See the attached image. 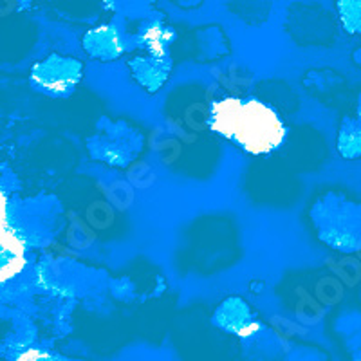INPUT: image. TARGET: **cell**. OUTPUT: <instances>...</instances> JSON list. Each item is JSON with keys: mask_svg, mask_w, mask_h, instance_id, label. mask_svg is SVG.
Here are the masks:
<instances>
[{"mask_svg": "<svg viewBox=\"0 0 361 361\" xmlns=\"http://www.w3.org/2000/svg\"><path fill=\"white\" fill-rule=\"evenodd\" d=\"M209 128L255 156L276 150L288 134L275 109L257 98L233 96L212 103Z\"/></svg>", "mask_w": 361, "mask_h": 361, "instance_id": "cell-1", "label": "cell"}]
</instances>
